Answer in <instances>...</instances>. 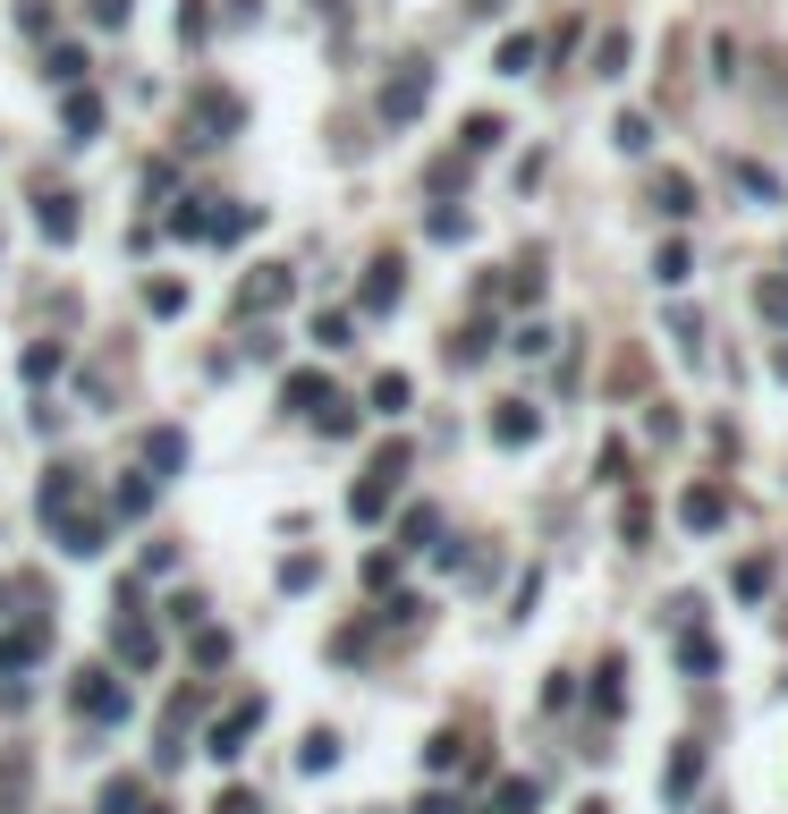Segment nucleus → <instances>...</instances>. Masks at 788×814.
<instances>
[{
	"label": "nucleus",
	"instance_id": "f257e3e1",
	"mask_svg": "<svg viewBox=\"0 0 788 814\" xmlns=\"http://www.w3.org/2000/svg\"><path fill=\"white\" fill-rule=\"evenodd\" d=\"M254 730H263V696H238V704H229V721H213V738H204V755H213V764H238Z\"/></svg>",
	"mask_w": 788,
	"mask_h": 814
},
{
	"label": "nucleus",
	"instance_id": "f03ea898",
	"mask_svg": "<svg viewBox=\"0 0 788 814\" xmlns=\"http://www.w3.org/2000/svg\"><path fill=\"white\" fill-rule=\"evenodd\" d=\"M68 704H77V721H119L127 713V687L111 679V670H85V679L68 687Z\"/></svg>",
	"mask_w": 788,
	"mask_h": 814
},
{
	"label": "nucleus",
	"instance_id": "7ed1b4c3",
	"mask_svg": "<svg viewBox=\"0 0 788 814\" xmlns=\"http://www.w3.org/2000/svg\"><path fill=\"white\" fill-rule=\"evenodd\" d=\"M424 102H433V68H399V77L381 85V119H390V128H408Z\"/></svg>",
	"mask_w": 788,
	"mask_h": 814
},
{
	"label": "nucleus",
	"instance_id": "20e7f679",
	"mask_svg": "<svg viewBox=\"0 0 788 814\" xmlns=\"http://www.w3.org/2000/svg\"><path fill=\"white\" fill-rule=\"evenodd\" d=\"M288 289H297V272H288V263H254L247 289H238V314H272V306H288Z\"/></svg>",
	"mask_w": 788,
	"mask_h": 814
},
{
	"label": "nucleus",
	"instance_id": "39448f33",
	"mask_svg": "<svg viewBox=\"0 0 788 814\" xmlns=\"http://www.w3.org/2000/svg\"><path fill=\"white\" fill-rule=\"evenodd\" d=\"M678 526H687V535L729 526V492H721V484H687V492H678Z\"/></svg>",
	"mask_w": 788,
	"mask_h": 814
},
{
	"label": "nucleus",
	"instance_id": "423d86ee",
	"mask_svg": "<svg viewBox=\"0 0 788 814\" xmlns=\"http://www.w3.org/2000/svg\"><path fill=\"white\" fill-rule=\"evenodd\" d=\"M535 433H543V408H535V399H501V408H492V442H501V450H526Z\"/></svg>",
	"mask_w": 788,
	"mask_h": 814
},
{
	"label": "nucleus",
	"instance_id": "0eeeda50",
	"mask_svg": "<svg viewBox=\"0 0 788 814\" xmlns=\"http://www.w3.org/2000/svg\"><path fill=\"white\" fill-rule=\"evenodd\" d=\"M399 289H408V280H399V255H381L374 280H365V297H356V314H390V306H399Z\"/></svg>",
	"mask_w": 788,
	"mask_h": 814
},
{
	"label": "nucleus",
	"instance_id": "6e6552de",
	"mask_svg": "<svg viewBox=\"0 0 788 814\" xmlns=\"http://www.w3.org/2000/svg\"><path fill=\"white\" fill-rule=\"evenodd\" d=\"M34 229H43L52 247H68V238H77V196H60V187H52V196L34 204Z\"/></svg>",
	"mask_w": 788,
	"mask_h": 814
},
{
	"label": "nucleus",
	"instance_id": "1a4fd4ad",
	"mask_svg": "<svg viewBox=\"0 0 788 814\" xmlns=\"http://www.w3.org/2000/svg\"><path fill=\"white\" fill-rule=\"evenodd\" d=\"M119 662H127V670H153V662H161V637L145 628V619H119Z\"/></svg>",
	"mask_w": 788,
	"mask_h": 814
},
{
	"label": "nucleus",
	"instance_id": "9d476101",
	"mask_svg": "<svg viewBox=\"0 0 788 814\" xmlns=\"http://www.w3.org/2000/svg\"><path fill=\"white\" fill-rule=\"evenodd\" d=\"M60 119H68V145H94V136H102V94H94V85H85V94H68Z\"/></svg>",
	"mask_w": 788,
	"mask_h": 814
},
{
	"label": "nucleus",
	"instance_id": "9b49d317",
	"mask_svg": "<svg viewBox=\"0 0 788 814\" xmlns=\"http://www.w3.org/2000/svg\"><path fill=\"white\" fill-rule=\"evenodd\" d=\"M695 781H704V747H695V738H687V747L670 755V772H662V789H670V806H687V789H695Z\"/></svg>",
	"mask_w": 788,
	"mask_h": 814
},
{
	"label": "nucleus",
	"instance_id": "f8f14e48",
	"mask_svg": "<svg viewBox=\"0 0 788 814\" xmlns=\"http://www.w3.org/2000/svg\"><path fill=\"white\" fill-rule=\"evenodd\" d=\"M653 213H662V221H687V213H695V179L662 170V179H653Z\"/></svg>",
	"mask_w": 788,
	"mask_h": 814
},
{
	"label": "nucleus",
	"instance_id": "ddd939ff",
	"mask_svg": "<svg viewBox=\"0 0 788 814\" xmlns=\"http://www.w3.org/2000/svg\"><path fill=\"white\" fill-rule=\"evenodd\" d=\"M43 518L52 526L77 518V467H52V475H43Z\"/></svg>",
	"mask_w": 788,
	"mask_h": 814
},
{
	"label": "nucleus",
	"instance_id": "4468645a",
	"mask_svg": "<svg viewBox=\"0 0 788 814\" xmlns=\"http://www.w3.org/2000/svg\"><path fill=\"white\" fill-rule=\"evenodd\" d=\"M60 552L68 560H94L102 552V518H60Z\"/></svg>",
	"mask_w": 788,
	"mask_h": 814
},
{
	"label": "nucleus",
	"instance_id": "2eb2a0df",
	"mask_svg": "<svg viewBox=\"0 0 788 814\" xmlns=\"http://www.w3.org/2000/svg\"><path fill=\"white\" fill-rule=\"evenodd\" d=\"M52 645V628L34 619V628H18V637H0V670H18V662H34V653Z\"/></svg>",
	"mask_w": 788,
	"mask_h": 814
},
{
	"label": "nucleus",
	"instance_id": "dca6fc26",
	"mask_svg": "<svg viewBox=\"0 0 788 814\" xmlns=\"http://www.w3.org/2000/svg\"><path fill=\"white\" fill-rule=\"evenodd\" d=\"M695 272V255H687V238H662V255H653V280H662V289H678V280H687Z\"/></svg>",
	"mask_w": 788,
	"mask_h": 814
},
{
	"label": "nucleus",
	"instance_id": "f3484780",
	"mask_svg": "<svg viewBox=\"0 0 788 814\" xmlns=\"http://www.w3.org/2000/svg\"><path fill=\"white\" fill-rule=\"evenodd\" d=\"M628 60H636L628 34H602V43H594V77H628Z\"/></svg>",
	"mask_w": 788,
	"mask_h": 814
},
{
	"label": "nucleus",
	"instance_id": "a211bd4d",
	"mask_svg": "<svg viewBox=\"0 0 788 814\" xmlns=\"http://www.w3.org/2000/svg\"><path fill=\"white\" fill-rule=\"evenodd\" d=\"M535 60H543L535 34H509V43H501V77H535Z\"/></svg>",
	"mask_w": 788,
	"mask_h": 814
},
{
	"label": "nucleus",
	"instance_id": "6ab92c4d",
	"mask_svg": "<svg viewBox=\"0 0 788 814\" xmlns=\"http://www.w3.org/2000/svg\"><path fill=\"white\" fill-rule=\"evenodd\" d=\"M610 145H619V153H653V119L619 111V119H610Z\"/></svg>",
	"mask_w": 788,
	"mask_h": 814
},
{
	"label": "nucleus",
	"instance_id": "aec40b11",
	"mask_svg": "<svg viewBox=\"0 0 788 814\" xmlns=\"http://www.w3.org/2000/svg\"><path fill=\"white\" fill-rule=\"evenodd\" d=\"M729 594H738V603H763V594H772V560H738Z\"/></svg>",
	"mask_w": 788,
	"mask_h": 814
},
{
	"label": "nucleus",
	"instance_id": "412c9836",
	"mask_svg": "<svg viewBox=\"0 0 788 814\" xmlns=\"http://www.w3.org/2000/svg\"><path fill=\"white\" fill-rule=\"evenodd\" d=\"M281 399H288V408H331V382H322V374H288Z\"/></svg>",
	"mask_w": 788,
	"mask_h": 814
},
{
	"label": "nucleus",
	"instance_id": "4be33fe9",
	"mask_svg": "<svg viewBox=\"0 0 788 814\" xmlns=\"http://www.w3.org/2000/svg\"><path fill=\"white\" fill-rule=\"evenodd\" d=\"M678 662H687V670H721V645H712L704 628H687V637H678Z\"/></svg>",
	"mask_w": 788,
	"mask_h": 814
},
{
	"label": "nucleus",
	"instance_id": "5701e85b",
	"mask_svg": "<svg viewBox=\"0 0 788 814\" xmlns=\"http://www.w3.org/2000/svg\"><path fill=\"white\" fill-rule=\"evenodd\" d=\"M501 136H509V119H492V111H475V119H467V136H458V145H467V153H492Z\"/></svg>",
	"mask_w": 788,
	"mask_h": 814
},
{
	"label": "nucleus",
	"instance_id": "b1692460",
	"mask_svg": "<svg viewBox=\"0 0 788 814\" xmlns=\"http://www.w3.org/2000/svg\"><path fill=\"white\" fill-rule=\"evenodd\" d=\"M374 416H408V374H381L374 382Z\"/></svg>",
	"mask_w": 788,
	"mask_h": 814
},
{
	"label": "nucleus",
	"instance_id": "393cba45",
	"mask_svg": "<svg viewBox=\"0 0 788 814\" xmlns=\"http://www.w3.org/2000/svg\"><path fill=\"white\" fill-rule=\"evenodd\" d=\"M381 509H390V484H374V475L347 492V518H381Z\"/></svg>",
	"mask_w": 788,
	"mask_h": 814
},
{
	"label": "nucleus",
	"instance_id": "a878e982",
	"mask_svg": "<svg viewBox=\"0 0 788 814\" xmlns=\"http://www.w3.org/2000/svg\"><path fill=\"white\" fill-rule=\"evenodd\" d=\"M619 535H628V543H644V535H653V501H644V492H628V509H619Z\"/></svg>",
	"mask_w": 788,
	"mask_h": 814
},
{
	"label": "nucleus",
	"instance_id": "bb28decb",
	"mask_svg": "<svg viewBox=\"0 0 788 814\" xmlns=\"http://www.w3.org/2000/svg\"><path fill=\"white\" fill-rule=\"evenodd\" d=\"M458 755H467V738H458V730H433V738H424V764H433V772H449Z\"/></svg>",
	"mask_w": 788,
	"mask_h": 814
},
{
	"label": "nucleus",
	"instance_id": "cd10ccee",
	"mask_svg": "<svg viewBox=\"0 0 788 814\" xmlns=\"http://www.w3.org/2000/svg\"><path fill=\"white\" fill-rule=\"evenodd\" d=\"M492 814H535V781H501L492 789Z\"/></svg>",
	"mask_w": 788,
	"mask_h": 814
},
{
	"label": "nucleus",
	"instance_id": "c85d7f7f",
	"mask_svg": "<svg viewBox=\"0 0 788 814\" xmlns=\"http://www.w3.org/2000/svg\"><path fill=\"white\" fill-rule=\"evenodd\" d=\"M229 662V637L221 628H195V670H221Z\"/></svg>",
	"mask_w": 788,
	"mask_h": 814
},
{
	"label": "nucleus",
	"instance_id": "c756f323",
	"mask_svg": "<svg viewBox=\"0 0 788 814\" xmlns=\"http://www.w3.org/2000/svg\"><path fill=\"white\" fill-rule=\"evenodd\" d=\"M43 77H52V85H77V77H85V51H77V43H60V51H52V68H43Z\"/></svg>",
	"mask_w": 788,
	"mask_h": 814
},
{
	"label": "nucleus",
	"instance_id": "7c9ffc66",
	"mask_svg": "<svg viewBox=\"0 0 788 814\" xmlns=\"http://www.w3.org/2000/svg\"><path fill=\"white\" fill-rule=\"evenodd\" d=\"M738 187H746L755 204H780V179H772V170H755V162H738Z\"/></svg>",
	"mask_w": 788,
	"mask_h": 814
},
{
	"label": "nucleus",
	"instance_id": "2f4dec72",
	"mask_svg": "<svg viewBox=\"0 0 788 814\" xmlns=\"http://www.w3.org/2000/svg\"><path fill=\"white\" fill-rule=\"evenodd\" d=\"M297 764H306V772H331V764H340V738H331V730H315V738H306V755H297Z\"/></svg>",
	"mask_w": 788,
	"mask_h": 814
},
{
	"label": "nucleus",
	"instance_id": "473e14b6",
	"mask_svg": "<svg viewBox=\"0 0 788 814\" xmlns=\"http://www.w3.org/2000/svg\"><path fill=\"white\" fill-rule=\"evenodd\" d=\"M145 458H153V467H179V458H187V433H153V442H145Z\"/></svg>",
	"mask_w": 788,
	"mask_h": 814
},
{
	"label": "nucleus",
	"instance_id": "72a5a7b5",
	"mask_svg": "<svg viewBox=\"0 0 788 814\" xmlns=\"http://www.w3.org/2000/svg\"><path fill=\"white\" fill-rule=\"evenodd\" d=\"M424 229H433L442 247H458V238H467V213H458V204H442V213H433V221H424Z\"/></svg>",
	"mask_w": 788,
	"mask_h": 814
},
{
	"label": "nucleus",
	"instance_id": "f704fd0d",
	"mask_svg": "<svg viewBox=\"0 0 788 814\" xmlns=\"http://www.w3.org/2000/svg\"><path fill=\"white\" fill-rule=\"evenodd\" d=\"M136 806H145V789H136V781H111V789H102V814H136Z\"/></svg>",
	"mask_w": 788,
	"mask_h": 814
},
{
	"label": "nucleus",
	"instance_id": "c9c22d12",
	"mask_svg": "<svg viewBox=\"0 0 788 814\" xmlns=\"http://www.w3.org/2000/svg\"><path fill=\"white\" fill-rule=\"evenodd\" d=\"M399 535H408L415 552H424V543H433V535H442V518H433V509H408V526H399Z\"/></svg>",
	"mask_w": 788,
	"mask_h": 814
},
{
	"label": "nucleus",
	"instance_id": "e433bc0d",
	"mask_svg": "<svg viewBox=\"0 0 788 814\" xmlns=\"http://www.w3.org/2000/svg\"><path fill=\"white\" fill-rule=\"evenodd\" d=\"M145 306H153V314H179V306H187V289H179V280H153V289H145Z\"/></svg>",
	"mask_w": 788,
	"mask_h": 814
},
{
	"label": "nucleus",
	"instance_id": "4c0bfd02",
	"mask_svg": "<svg viewBox=\"0 0 788 814\" xmlns=\"http://www.w3.org/2000/svg\"><path fill=\"white\" fill-rule=\"evenodd\" d=\"M670 340H678V348L695 357V340H704V314H687V306H678V314H670Z\"/></svg>",
	"mask_w": 788,
	"mask_h": 814
},
{
	"label": "nucleus",
	"instance_id": "58836bf2",
	"mask_svg": "<svg viewBox=\"0 0 788 814\" xmlns=\"http://www.w3.org/2000/svg\"><path fill=\"white\" fill-rule=\"evenodd\" d=\"M755 306L772 314V323H788V280H763V289H755Z\"/></svg>",
	"mask_w": 788,
	"mask_h": 814
},
{
	"label": "nucleus",
	"instance_id": "ea45409f",
	"mask_svg": "<svg viewBox=\"0 0 788 814\" xmlns=\"http://www.w3.org/2000/svg\"><path fill=\"white\" fill-rule=\"evenodd\" d=\"M213 814H263V798H254V789H221V798H213Z\"/></svg>",
	"mask_w": 788,
	"mask_h": 814
},
{
	"label": "nucleus",
	"instance_id": "a19ab883",
	"mask_svg": "<svg viewBox=\"0 0 788 814\" xmlns=\"http://www.w3.org/2000/svg\"><path fill=\"white\" fill-rule=\"evenodd\" d=\"M619 679H628V670L610 662V670H602V687H594V713H619Z\"/></svg>",
	"mask_w": 788,
	"mask_h": 814
},
{
	"label": "nucleus",
	"instance_id": "79ce46f5",
	"mask_svg": "<svg viewBox=\"0 0 788 814\" xmlns=\"http://www.w3.org/2000/svg\"><path fill=\"white\" fill-rule=\"evenodd\" d=\"M127 9L136 0H94V26H127Z\"/></svg>",
	"mask_w": 788,
	"mask_h": 814
},
{
	"label": "nucleus",
	"instance_id": "37998d69",
	"mask_svg": "<svg viewBox=\"0 0 788 814\" xmlns=\"http://www.w3.org/2000/svg\"><path fill=\"white\" fill-rule=\"evenodd\" d=\"M415 814H458V798H424V806H415Z\"/></svg>",
	"mask_w": 788,
	"mask_h": 814
},
{
	"label": "nucleus",
	"instance_id": "c03bdc74",
	"mask_svg": "<svg viewBox=\"0 0 788 814\" xmlns=\"http://www.w3.org/2000/svg\"><path fill=\"white\" fill-rule=\"evenodd\" d=\"M772 374H780V382H788V348H780V357H772Z\"/></svg>",
	"mask_w": 788,
	"mask_h": 814
},
{
	"label": "nucleus",
	"instance_id": "a18cd8bd",
	"mask_svg": "<svg viewBox=\"0 0 788 814\" xmlns=\"http://www.w3.org/2000/svg\"><path fill=\"white\" fill-rule=\"evenodd\" d=\"M576 814H610V806H602V798H594V806H576Z\"/></svg>",
	"mask_w": 788,
	"mask_h": 814
},
{
	"label": "nucleus",
	"instance_id": "49530a36",
	"mask_svg": "<svg viewBox=\"0 0 788 814\" xmlns=\"http://www.w3.org/2000/svg\"><path fill=\"white\" fill-rule=\"evenodd\" d=\"M153 814H161V806H153Z\"/></svg>",
	"mask_w": 788,
	"mask_h": 814
}]
</instances>
